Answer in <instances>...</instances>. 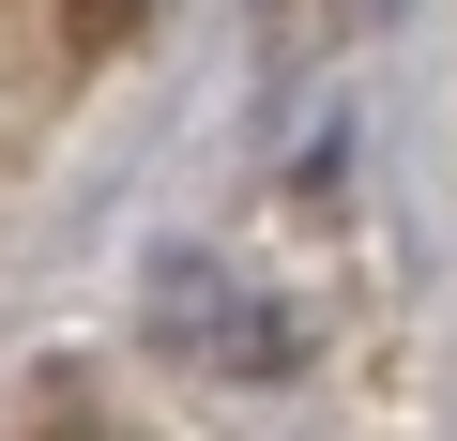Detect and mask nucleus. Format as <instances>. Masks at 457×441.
Segmentation results:
<instances>
[{
  "label": "nucleus",
  "mask_w": 457,
  "mask_h": 441,
  "mask_svg": "<svg viewBox=\"0 0 457 441\" xmlns=\"http://www.w3.org/2000/svg\"><path fill=\"white\" fill-rule=\"evenodd\" d=\"M336 16H351V0H260V31H275V46H336Z\"/></svg>",
  "instance_id": "1"
}]
</instances>
